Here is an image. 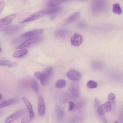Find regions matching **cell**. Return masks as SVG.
<instances>
[{
    "label": "cell",
    "mask_w": 123,
    "mask_h": 123,
    "mask_svg": "<svg viewBox=\"0 0 123 123\" xmlns=\"http://www.w3.org/2000/svg\"><path fill=\"white\" fill-rule=\"evenodd\" d=\"M66 1L62 0H54L49 1L47 3V5L49 7H54L63 3Z\"/></svg>",
    "instance_id": "cell-18"
},
{
    "label": "cell",
    "mask_w": 123,
    "mask_h": 123,
    "mask_svg": "<svg viewBox=\"0 0 123 123\" xmlns=\"http://www.w3.org/2000/svg\"><path fill=\"white\" fill-rule=\"evenodd\" d=\"M62 7L61 6H56L49 7L45 11L46 14L50 15H55L59 13L62 10Z\"/></svg>",
    "instance_id": "cell-11"
},
{
    "label": "cell",
    "mask_w": 123,
    "mask_h": 123,
    "mask_svg": "<svg viewBox=\"0 0 123 123\" xmlns=\"http://www.w3.org/2000/svg\"><path fill=\"white\" fill-rule=\"evenodd\" d=\"M68 90L74 97H77L79 96L80 91L78 86H72L69 88Z\"/></svg>",
    "instance_id": "cell-17"
},
{
    "label": "cell",
    "mask_w": 123,
    "mask_h": 123,
    "mask_svg": "<svg viewBox=\"0 0 123 123\" xmlns=\"http://www.w3.org/2000/svg\"><path fill=\"white\" fill-rule=\"evenodd\" d=\"M31 86L34 92L36 93H38L39 90L38 84L35 80H33L31 82Z\"/></svg>",
    "instance_id": "cell-23"
},
{
    "label": "cell",
    "mask_w": 123,
    "mask_h": 123,
    "mask_svg": "<svg viewBox=\"0 0 123 123\" xmlns=\"http://www.w3.org/2000/svg\"><path fill=\"white\" fill-rule=\"evenodd\" d=\"M66 81L63 79H60L58 80L55 84V87L58 88H63L66 85Z\"/></svg>",
    "instance_id": "cell-22"
},
{
    "label": "cell",
    "mask_w": 123,
    "mask_h": 123,
    "mask_svg": "<svg viewBox=\"0 0 123 123\" xmlns=\"http://www.w3.org/2000/svg\"><path fill=\"white\" fill-rule=\"evenodd\" d=\"M22 99L26 105L29 114L30 120L32 121L35 117V114L33 110L32 105L29 100L25 97H23Z\"/></svg>",
    "instance_id": "cell-9"
},
{
    "label": "cell",
    "mask_w": 123,
    "mask_h": 123,
    "mask_svg": "<svg viewBox=\"0 0 123 123\" xmlns=\"http://www.w3.org/2000/svg\"><path fill=\"white\" fill-rule=\"evenodd\" d=\"M2 97V94L0 93V99H1Z\"/></svg>",
    "instance_id": "cell-33"
},
{
    "label": "cell",
    "mask_w": 123,
    "mask_h": 123,
    "mask_svg": "<svg viewBox=\"0 0 123 123\" xmlns=\"http://www.w3.org/2000/svg\"><path fill=\"white\" fill-rule=\"evenodd\" d=\"M46 14V12L44 10L37 12L33 13L25 20L21 21L20 22V23H23L36 20Z\"/></svg>",
    "instance_id": "cell-3"
},
{
    "label": "cell",
    "mask_w": 123,
    "mask_h": 123,
    "mask_svg": "<svg viewBox=\"0 0 123 123\" xmlns=\"http://www.w3.org/2000/svg\"><path fill=\"white\" fill-rule=\"evenodd\" d=\"M108 98L111 103V102L113 103H115V96L113 93H109L108 96Z\"/></svg>",
    "instance_id": "cell-26"
},
{
    "label": "cell",
    "mask_w": 123,
    "mask_h": 123,
    "mask_svg": "<svg viewBox=\"0 0 123 123\" xmlns=\"http://www.w3.org/2000/svg\"><path fill=\"white\" fill-rule=\"evenodd\" d=\"M83 40V36L78 33H75L74 34L71 36L70 39L71 44L75 47L80 46L82 43Z\"/></svg>",
    "instance_id": "cell-8"
},
{
    "label": "cell",
    "mask_w": 123,
    "mask_h": 123,
    "mask_svg": "<svg viewBox=\"0 0 123 123\" xmlns=\"http://www.w3.org/2000/svg\"><path fill=\"white\" fill-rule=\"evenodd\" d=\"M80 15V13L79 12H76L73 13L68 18L65 23V25H67L73 22L78 19Z\"/></svg>",
    "instance_id": "cell-14"
},
{
    "label": "cell",
    "mask_w": 123,
    "mask_h": 123,
    "mask_svg": "<svg viewBox=\"0 0 123 123\" xmlns=\"http://www.w3.org/2000/svg\"><path fill=\"white\" fill-rule=\"evenodd\" d=\"M18 65L17 63L14 62L7 60H0V66L10 67H16Z\"/></svg>",
    "instance_id": "cell-16"
},
{
    "label": "cell",
    "mask_w": 123,
    "mask_h": 123,
    "mask_svg": "<svg viewBox=\"0 0 123 123\" xmlns=\"http://www.w3.org/2000/svg\"><path fill=\"white\" fill-rule=\"evenodd\" d=\"M100 101L97 98H95L94 100V106L95 109L97 108L100 105Z\"/></svg>",
    "instance_id": "cell-27"
},
{
    "label": "cell",
    "mask_w": 123,
    "mask_h": 123,
    "mask_svg": "<svg viewBox=\"0 0 123 123\" xmlns=\"http://www.w3.org/2000/svg\"><path fill=\"white\" fill-rule=\"evenodd\" d=\"M75 106V104L73 102L70 101L69 102V105L68 108L69 111H71L74 109Z\"/></svg>",
    "instance_id": "cell-29"
},
{
    "label": "cell",
    "mask_w": 123,
    "mask_h": 123,
    "mask_svg": "<svg viewBox=\"0 0 123 123\" xmlns=\"http://www.w3.org/2000/svg\"><path fill=\"white\" fill-rule=\"evenodd\" d=\"M111 109V103L109 101H107L100 105L97 108V112L99 115H103L106 113L110 112Z\"/></svg>",
    "instance_id": "cell-5"
},
{
    "label": "cell",
    "mask_w": 123,
    "mask_h": 123,
    "mask_svg": "<svg viewBox=\"0 0 123 123\" xmlns=\"http://www.w3.org/2000/svg\"><path fill=\"white\" fill-rule=\"evenodd\" d=\"M38 110L39 114L41 116L43 115L45 111V107L43 97L41 95L38 97Z\"/></svg>",
    "instance_id": "cell-10"
},
{
    "label": "cell",
    "mask_w": 123,
    "mask_h": 123,
    "mask_svg": "<svg viewBox=\"0 0 123 123\" xmlns=\"http://www.w3.org/2000/svg\"><path fill=\"white\" fill-rule=\"evenodd\" d=\"M1 51V48L0 47V52Z\"/></svg>",
    "instance_id": "cell-35"
},
{
    "label": "cell",
    "mask_w": 123,
    "mask_h": 123,
    "mask_svg": "<svg viewBox=\"0 0 123 123\" xmlns=\"http://www.w3.org/2000/svg\"><path fill=\"white\" fill-rule=\"evenodd\" d=\"M43 39V37H37L29 39L17 47L16 49H19L27 47L32 45L41 41Z\"/></svg>",
    "instance_id": "cell-2"
},
{
    "label": "cell",
    "mask_w": 123,
    "mask_h": 123,
    "mask_svg": "<svg viewBox=\"0 0 123 123\" xmlns=\"http://www.w3.org/2000/svg\"><path fill=\"white\" fill-rule=\"evenodd\" d=\"M87 86L90 88L94 89L97 87L98 84L96 82L91 80L88 82L87 83Z\"/></svg>",
    "instance_id": "cell-24"
},
{
    "label": "cell",
    "mask_w": 123,
    "mask_h": 123,
    "mask_svg": "<svg viewBox=\"0 0 123 123\" xmlns=\"http://www.w3.org/2000/svg\"><path fill=\"white\" fill-rule=\"evenodd\" d=\"M114 123H119V122H118L117 121H115L114 122Z\"/></svg>",
    "instance_id": "cell-34"
},
{
    "label": "cell",
    "mask_w": 123,
    "mask_h": 123,
    "mask_svg": "<svg viewBox=\"0 0 123 123\" xmlns=\"http://www.w3.org/2000/svg\"><path fill=\"white\" fill-rule=\"evenodd\" d=\"M43 29H41L33 30L22 34L20 37L21 38L26 39L31 38H34L41 35L43 32Z\"/></svg>",
    "instance_id": "cell-4"
},
{
    "label": "cell",
    "mask_w": 123,
    "mask_h": 123,
    "mask_svg": "<svg viewBox=\"0 0 123 123\" xmlns=\"http://www.w3.org/2000/svg\"><path fill=\"white\" fill-rule=\"evenodd\" d=\"M106 5L105 1H94L92 5L91 10L92 13L95 15L99 14L105 9Z\"/></svg>",
    "instance_id": "cell-1"
},
{
    "label": "cell",
    "mask_w": 123,
    "mask_h": 123,
    "mask_svg": "<svg viewBox=\"0 0 123 123\" xmlns=\"http://www.w3.org/2000/svg\"><path fill=\"white\" fill-rule=\"evenodd\" d=\"M28 52V50L26 49L20 50L15 52L13 55V56L15 58L21 57L25 55Z\"/></svg>",
    "instance_id": "cell-19"
},
{
    "label": "cell",
    "mask_w": 123,
    "mask_h": 123,
    "mask_svg": "<svg viewBox=\"0 0 123 123\" xmlns=\"http://www.w3.org/2000/svg\"><path fill=\"white\" fill-rule=\"evenodd\" d=\"M69 31L65 29H61L57 30L55 33V36L57 37L63 38L65 37L69 34Z\"/></svg>",
    "instance_id": "cell-13"
},
{
    "label": "cell",
    "mask_w": 123,
    "mask_h": 123,
    "mask_svg": "<svg viewBox=\"0 0 123 123\" xmlns=\"http://www.w3.org/2000/svg\"><path fill=\"white\" fill-rule=\"evenodd\" d=\"M21 123H28L27 118L26 117H24L22 119Z\"/></svg>",
    "instance_id": "cell-32"
},
{
    "label": "cell",
    "mask_w": 123,
    "mask_h": 123,
    "mask_svg": "<svg viewBox=\"0 0 123 123\" xmlns=\"http://www.w3.org/2000/svg\"><path fill=\"white\" fill-rule=\"evenodd\" d=\"M103 115L100 116V119L104 123H108V121L107 119L105 116Z\"/></svg>",
    "instance_id": "cell-31"
},
{
    "label": "cell",
    "mask_w": 123,
    "mask_h": 123,
    "mask_svg": "<svg viewBox=\"0 0 123 123\" xmlns=\"http://www.w3.org/2000/svg\"><path fill=\"white\" fill-rule=\"evenodd\" d=\"M16 15L11 14L0 20V23L4 25H7L12 22L16 18Z\"/></svg>",
    "instance_id": "cell-12"
},
{
    "label": "cell",
    "mask_w": 123,
    "mask_h": 123,
    "mask_svg": "<svg viewBox=\"0 0 123 123\" xmlns=\"http://www.w3.org/2000/svg\"><path fill=\"white\" fill-rule=\"evenodd\" d=\"M56 113L57 117L59 121H62L63 119L64 115V111L60 107L57 106L55 108Z\"/></svg>",
    "instance_id": "cell-15"
},
{
    "label": "cell",
    "mask_w": 123,
    "mask_h": 123,
    "mask_svg": "<svg viewBox=\"0 0 123 123\" xmlns=\"http://www.w3.org/2000/svg\"><path fill=\"white\" fill-rule=\"evenodd\" d=\"M53 68L51 67H48L45 68L42 72V73L50 76L51 74Z\"/></svg>",
    "instance_id": "cell-25"
},
{
    "label": "cell",
    "mask_w": 123,
    "mask_h": 123,
    "mask_svg": "<svg viewBox=\"0 0 123 123\" xmlns=\"http://www.w3.org/2000/svg\"><path fill=\"white\" fill-rule=\"evenodd\" d=\"M5 1L3 0H0V13L2 11L5 6Z\"/></svg>",
    "instance_id": "cell-28"
},
{
    "label": "cell",
    "mask_w": 123,
    "mask_h": 123,
    "mask_svg": "<svg viewBox=\"0 0 123 123\" xmlns=\"http://www.w3.org/2000/svg\"><path fill=\"white\" fill-rule=\"evenodd\" d=\"M26 112L24 109L19 110L8 117L6 119L4 123H10L24 115Z\"/></svg>",
    "instance_id": "cell-6"
},
{
    "label": "cell",
    "mask_w": 123,
    "mask_h": 123,
    "mask_svg": "<svg viewBox=\"0 0 123 123\" xmlns=\"http://www.w3.org/2000/svg\"><path fill=\"white\" fill-rule=\"evenodd\" d=\"M66 76L70 79L74 81H78L81 79L82 75L79 71L75 70H71L67 72Z\"/></svg>",
    "instance_id": "cell-7"
},
{
    "label": "cell",
    "mask_w": 123,
    "mask_h": 123,
    "mask_svg": "<svg viewBox=\"0 0 123 123\" xmlns=\"http://www.w3.org/2000/svg\"><path fill=\"white\" fill-rule=\"evenodd\" d=\"M17 101L15 99H12L6 100L0 104V108H3L15 103Z\"/></svg>",
    "instance_id": "cell-20"
},
{
    "label": "cell",
    "mask_w": 123,
    "mask_h": 123,
    "mask_svg": "<svg viewBox=\"0 0 123 123\" xmlns=\"http://www.w3.org/2000/svg\"><path fill=\"white\" fill-rule=\"evenodd\" d=\"M112 11L115 13L117 14H120L122 12V10L119 3L114 4L113 6Z\"/></svg>",
    "instance_id": "cell-21"
},
{
    "label": "cell",
    "mask_w": 123,
    "mask_h": 123,
    "mask_svg": "<svg viewBox=\"0 0 123 123\" xmlns=\"http://www.w3.org/2000/svg\"><path fill=\"white\" fill-rule=\"evenodd\" d=\"M41 74L42 72L38 71L35 72L34 74L35 76L39 80H40Z\"/></svg>",
    "instance_id": "cell-30"
}]
</instances>
